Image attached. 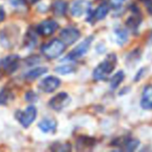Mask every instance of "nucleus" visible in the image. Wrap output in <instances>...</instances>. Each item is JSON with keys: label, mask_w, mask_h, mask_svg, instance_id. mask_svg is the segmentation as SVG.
I'll use <instances>...</instances> for the list:
<instances>
[{"label": "nucleus", "mask_w": 152, "mask_h": 152, "mask_svg": "<svg viewBox=\"0 0 152 152\" xmlns=\"http://www.w3.org/2000/svg\"><path fill=\"white\" fill-rule=\"evenodd\" d=\"M117 65V58L116 55L110 54L104 59V61H102L100 65H98L96 67V69L94 70L93 77L96 80H104V79L114 71L115 67Z\"/></svg>", "instance_id": "obj_1"}, {"label": "nucleus", "mask_w": 152, "mask_h": 152, "mask_svg": "<svg viewBox=\"0 0 152 152\" xmlns=\"http://www.w3.org/2000/svg\"><path fill=\"white\" fill-rule=\"evenodd\" d=\"M65 43L59 40H52L42 47V53L47 58H55L65 51Z\"/></svg>", "instance_id": "obj_2"}, {"label": "nucleus", "mask_w": 152, "mask_h": 152, "mask_svg": "<svg viewBox=\"0 0 152 152\" xmlns=\"http://www.w3.org/2000/svg\"><path fill=\"white\" fill-rule=\"evenodd\" d=\"M37 117V108L34 105H30L24 112H18L17 118L19 122L24 127H28L34 121Z\"/></svg>", "instance_id": "obj_3"}, {"label": "nucleus", "mask_w": 152, "mask_h": 152, "mask_svg": "<svg viewBox=\"0 0 152 152\" xmlns=\"http://www.w3.org/2000/svg\"><path fill=\"white\" fill-rule=\"evenodd\" d=\"M57 27H58V25H57V23L54 20L48 19L39 24L38 27H37V31H38L39 34L48 37L50 34H54L55 30L57 29Z\"/></svg>", "instance_id": "obj_4"}, {"label": "nucleus", "mask_w": 152, "mask_h": 152, "mask_svg": "<svg viewBox=\"0 0 152 152\" xmlns=\"http://www.w3.org/2000/svg\"><path fill=\"white\" fill-rule=\"evenodd\" d=\"M80 37V32L78 29L73 27H68L65 28L61 31V39L65 44L71 45L75 43Z\"/></svg>", "instance_id": "obj_5"}, {"label": "nucleus", "mask_w": 152, "mask_h": 152, "mask_svg": "<svg viewBox=\"0 0 152 152\" xmlns=\"http://www.w3.org/2000/svg\"><path fill=\"white\" fill-rule=\"evenodd\" d=\"M61 85V80L54 76H48L40 83V89L45 93L54 92Z\"/></svg>", "instance_id": "obj_6"}, {"label": "nucleus", "mask_w": 152, "mask_h": 152, "mask_svg": "<svg viewBox=\"0 0 152 152\" xmlns=\"http://www.w3.org/2000/svg\"><path fill=\"white\" fill-rule=\"evenodd\" d=\"M70 101V97L67 93H59L49 101V105L55 110H61L68 105Z\"/></svg>", "instance_id": "obj_7"}, {"label": "nucleus", "mask_w": 152, "mask_h": 152, "mask_svg": "<svg viewBox=\"0 0 152 152\" xmlns=\"http://www.w3.org/2000/svg\"><path fill=\"white\" fill-rule=\"evenodd\" d=\"M90 2L87 0H76L71 7V14L74 17H80L90 10Z\"/></svg>", "instance_id": "obj_8"}, {"label": "nucleus", "mask_w": 152, "mask_h": 152, "mask_svg": "<svg viewBox=\"0 0 152 152\" xmlns=\"http://www.w3.org/2000/svg\"><path fill=\"white\" fill-rule=\"evenodd\" d=\"M93 40H94L93 36L87 38L83 43H80L78 46L76 47V48L74 49L71 53H70L69 57H72V58H77V57H80V56H83V55H85L86 53L88 52V50H89L90 46H91V43Z\"/></svg>", "instance_id": "obj_9"}, {"label": "nucleus", "mask_w": 152, "mask_h": 152, "mask_svg": "<svg viewBox=\"0 0 152 152\" xmlns=\"http://www.w3.org/2000/svg\"><path fill=\"white\" fill-rule=\"evenodd\" d=\"M18 64H19V56L18 55H10L2 61V67L7 72L13 73L17 69Z\"/></svg>", "instance_id": "obj_10"}, {"label": "nucleus", "mask_w": 152, "mask_h": 152, "mask_svg": "<svg viewBox=\"0 0 152 152\" xmlns=\"http://www.w3.org/2000/svg\"><path fill=\"white\" fill-rule=\"evenodd\" d=\"M141 106L145 110H152V86L149 85L144 89L141 99Z\"/></svg>", "instance_id": "obj_11"}, {"label": "nucleus", "mask_w": 152, "mask_h": 152, "mask_svg": "<svg viewBox=\"0 0 152 152\" xmlns=\"http://www.w3.org/2000/svg\"><path fill=\"white\" fill-rule=\"evenodd\" d=\"M56 121L54 119H45L39 123V128L43 132H53L56 129Z\"/></svg>", "instance_id": "obj_12"}, {"label": "nucleus", "mask_w": 152, "mask_h": 152, "mask_svg": "<svg viewBox=\"0 0 152 152\" xmlns=\"http://www.w3.org/2000/svg\"><path fill=\"white\" fill-rule=\"evenodd\" d=\"M68 5L64 0H56L52 4V12L55 16L57 17H61L67 13Z\"/></svg>", "instance_id": "obj_13"}, {"label": "nucleus", "mask_w": 152, "mask_h": 152, "mask_svg": "<svg viewBox=\"0 0 152 152\" xmlns=\"http://www.w3.org/2000/svg\"><path fill=\"white\" fill-rule=\"evenodd\" d=\"M107 13H108V5L106 3H103V4L99 5L94 11V13L92 14V18H94L95 21H99V20L104 19L105 16L107 15Z\"/></svg>", "instance_id": "obj_14"}, {"label": "nucleus", "mask_w": 152, "mask_h": 152, "mask_svg": "<svg viewBox=\"0 0 152 152\" xmlns=\"http://www.w3.org/2000/svg\"><path fill=\"white\" fill-rule=\"evenodd\" d=\"M47 72L46 68H36V69H32L26 74V78L29 79V80H32V79H36L38 77H40L41 75L45 74Z\"/></svg>", "instance_id": "obj_15"}, {"label": "nucleus", "mask_w": 152, "mask_h": 152, "mask_svg": "<svg viewBox=\"0 0 152 152\" xmlns=\"http://www.w3.org/2000/svg\"><path fill=\"white\" fill-rule=\"evenodd\" d=\"M124 79V73L122 71H119L118 73H116L112 78H110V88L112 89H116Z\"/></svg>", "instance_id": "obj_16"}, {"label": "nucleus", "mask_w": 152, "mask_h": 152, "mask_svg": "<svg viewBox=\"0 0 152 152\" xmlns=\"http://www.w3.org/2000/svg\"><path fill=\"white\" fill-rule=\"evenodd\" d=\"M140 23H141V19L134 16V17H129L128 18V20H127V22H126V25L128 26L130 29L134 30L137 28V26L140 25Z\"/></svg>", "instance_id": "obj_17"}, {"label": "nucleus", "mask_w": 152, "mask_h": 152, "mask_svg": "<svg viewBox=\"0 0 152 152\" xmlns=\"http://www.w3.org/2000/svg\"><path fill=\"white\" fill-rule=\"evenodd\" d=\"M116 36H117V41H118L121 45L124 44L127 41V38H128V37H127V32L125 31L124 29H122V28H119V29L116 30Z\"/></svg>", "instance_id": "obj_18"}, {"label": "nucleus", "mask_w": 152, "mask_h": 152, "mask_svg": "<svg viewBox=\"0 0 152 152\" xmlns=\"http://www.w3.org/2000/svg\"><path fill=\"white\" fill-rule=\"evenodd\" d=\"M36 42H37V38H36V36L32 34L31 29H30L25 37V45L28 47H34V46H36Z\"/></svg>", "instance_id": "obj_19"}, {"label": "nucleus", "mask_w": 152, "mask_h": 152, "mask_svg": "<svg viewBox=\"0 0 152 152\" xmlns=\"http://www.w3.org/2000/svg\"><path fill=\"white\" fill-rule=\"evenodd\" d=\"M74 67L73 66H68V65H65V66H61V67H57L55 69V71L59 74H70L72 72H74Z\"/></svg>", "instance_id": "obj_20"}, {"label": "nucleus", "mask_w": 152, "mask_h": 152, "mask_svg": "<svg viewBox=\"0 0 152 152\" xmlns=\"http://www.w3.org/2000/svg\"><path fill=\"white\" fill-rule=\"evenodd\" d=\"M139 146V141L137 140H129L125 143V149L128 151H132V150L137 149V147Z\"/></svg>", "instance_id": "obj_21"}, {"label": "nucleus", "mask_w": 152, "mask_h": 152, "mask_svg": "<svg viewBox=\"0 0 152 152\" xmlns=\"http://www.w3.org/2000/svg\"><path fill=\"white\" fill-rule=\"evenodd\" d=\"M143 2L146 5V7H147L149 14L152 15V0H143Z\"/></svg>", "instance_id": "obj_22"}, {"label": "nucleus", "mask_w": 152, "mask_h": 152, "mask_svg": "<svg viewBox=\"0 0 152 152\" xmlns=\"http://www.w3.org/2000/svg\"><path fill=\"white\" fill-rule=\"evenodd\" d=\"M25 99L26 100H28V101H34V99H37V96L34 95V93H32V92H29V93H27L26 94V96H25Z\"/></svg>", "instance_id": "obj_23"}, {"label": "nucleus", "mask_w": 152, "mask_h": 152, "mask_svg": "<svg viewBox=\"0 0 152 152\" xmlns=\"http://www.w3.org/2000/svg\"><path fill=\"white\" fill-rule=\"evenodd\" d=\"M7 95L4 93V92H0V104L2 103V104H4L5 102H7Z\"/></svg>", "instance_id": "obj_24"}, {"label": "nucleus", "mask_w": 152, "mask_h": 152, "mask_svg": "<svg viewBox=\"0 0 152 152\" xmlns=\"http://www.w3.org/2000/svg\"><path fill=\"white\" fill-rule=\"evenodd\" d=\"M125 0H110V4L113 5V7H120L121 4H122L123 2H124Z\"/></svg>", "instance_id": "obj_25"}, {"label": "nucleus", "mask_w": 152, "mask_h": 152, "mask_svg": "<svg viewBox=\"0 0 152 152\" xmlns=\"http://www.w3.org/2000/svg\"><path fill=\"white\" fill-rule=\"evenodd\" d=\"M25 2V0H11V3L15 7H18V5H21Z\"/></svg>", "instance_id": "obj_26"}, {"label": "nucleus", "mask_w": 152, "mask_h": 152, "mask_svg": "<svg viewBox=\"0 0 152 152\" xmlns=\"http://www.w3.org/2000/svg\"><path fill=\"white\" fill-rule=\"evenodd\" d=\"M4 18H5V13L2 7H0V22H2L3 20H4Z\"/></svg>", "instance_id": "obj_27"}, {"label": "nucleus", "mask_w": 152, "mask_h": 152, "mask_svg": "<svg viewBox=\"0 0 152 152\" xmlns=\"http://www.w3.org/2000/svg\"><path fill=\"white\" fill-rule=\"evenodd\" d=\"M149 43H151V44H152V31H151V34H150V36H149Z\"/></svg>", "instance_id": "obj_28"}, {"label": "nucleus", "mask_w": 152, "mask_h": 152, "mask_svg": "<svg viewBox=\"0 0 152 152\" xmlns=\"http://www.w3.org/2000/svg\"><path fill=\"white\" fill-rule=\"evenodd\" d=\"M38 1H40V0H31V2H34V3L38 2Z\"/></svg>", "instance_id": "obj_29"}]
</instances>
